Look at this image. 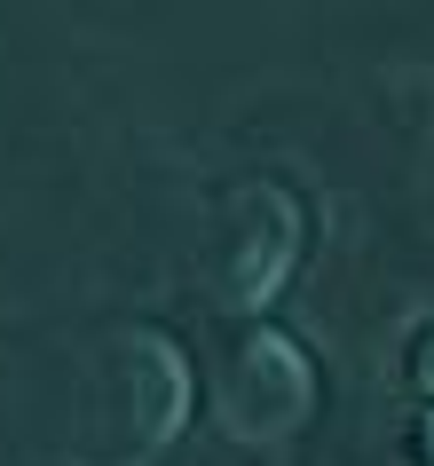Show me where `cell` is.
Here are the masks:
<instances>
[{
    "label": "cell",
    "mask_w": 434,
    "mask_h": 466,
    "mask_svg": "<svg viewBox=\"0 0 434 466\" xmlns=\"http://www.w3.org/2000/svg\"><path fill=\"white\" fill-rule=\"evenodd\" d=\"M427 459H434V419H427Z\"/></svg>",
    "instance_id": "277c9868"
},
{
    "label": "cell",
    "mask_w": 434,
    "mask_h": 466,
    "mask_svg": "<svg viewBox=\"0 0 434 466\" xmlns=\"http://www.w3.org/2000/svg\"><path fill=\"white\" fill-rule=\"evenodd\" d=\"M316 403V380L285 332H253L229 364V427L237 435H292Z\"/></svg>",
    "instance_id": "6da1fadb"
},
{
    "label": "cell",
    "mask_w": 434,
    "mask_h": 466,
    "mask_svg": "<svg viewBox=\"0 0 434 466\" xmlns=\"http://www.w3.org/2000/svg\"><path fill=\"white\" fill-rule=\"evenodd\" d=\"M292 253H300V214H292V198L277 190V214H268V229H261V190H253V229H245V246H237V300L245 309H261V300L285 285Z\"/></svg>",
    "instance_id": "7a4b0ae2"
},
{
    "label": "cell",
    "mask_w": 434,
    "mask_h": 466,
    "mask_svg": "<svg viewBox=\"0 0 434 466\" xmlns=\"http://www.w3.org/2000/svg\"><path fill=\"white\" fill-rule=\"evenodd\" d=\"M419 388L434 395V332H427V348H419Z\"/></svg>",
    "instance_id": "3957f363"
}]
</instances>
